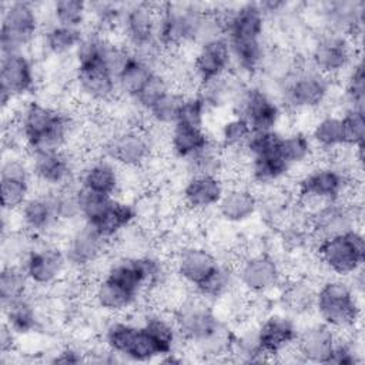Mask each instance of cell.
<instances>
[{
  "label": "cell",
  "instance_id": "cell-50",
  "mask_svg": "<svg viewBox=\"0 0 365 365\" xmlns=\"http://www.w3.org/2000/svg\"><path fill=\"white\" fill-rule=\"evenodd\" d=\"M173 87V80L168 77V74L155 70L141 87V90L135 94V97L130 101L134 103L135 107L145 114L147 110Z\"/></svg>",
  "mask_w": 365,
  "mask_h": 365
},
{
  "label": "cell",
  "instance_id": "cell-24",
  "mask_svg": "<svg viewBox=\"0 0 365 365\" xmlns=\"http://www.w3.org/2000/svg\"><path fill=\"white\" fill-rule=\"evenodd\" d=\"M359 208L355 202L339 201L329 204L311 217V234L317 240L339 235L358 228Z\"/></svg>",
  "mask_w": 365,
  "mask_h": 365
},
{
  "label": "cell",
  "instance_id": "cell-4",
  "mask_svg": "<svg viewBox=\"0 0 365 365\" xmlns=\"http://www.w3.org/2000/svg\"><path fill=\"white\" fill-rule=\"evenodd\" d=\"M352 174L335 161L311 167L297 181L295 205L309 218L324 207L345 200L352 191Z\"/></svg>",
  "mask_w": 365,
  "mask_h": 365
},
{
  "label": "cell",
  "instance_id": "cell-54",
  "mask_svg": "<svg viewBox=\"0 0 365 365\" xmlns=\"http://www.w3.org/2000/svg\"><path fill=\"white\" fill-rule=\"evenodd\" d=\"M17 338L19 335L4 322L1 324V329H0V351L1 355H11V352H14L16 344H17Z\"/></svg>",
  "mask_w": 365,
  "mask_h": 365
},
{
  "label": "cell",
  "instance_id": "cell-20",
  "mask_svg": "<svg viewBox=\"0 0 365 365\" xmlns=\"http://www.w3.org/2000/svg\"><path fill=\"white\" fill-rule=\"evenodd\" d=\"M257 334L264 352L274 358L295 346L299 328L294 315L281 309L262 315L257 324Z\"/></svg>",
  "mask_w": 365,
  "mask_h": 365
},
{
  "label": "cell",
  "instance_id": "cell-32",
  "mask_svg": "<svg viewBox=\"0 0 365 365\" xmlns=\"http://www.w3.org/2000/svg\"><path fill=\"white\" fill-rule=\"evenodd\" d=\"M211 141L212 138L205 131V127L175 124L168 131L167 145L173 157L184 163L205 148Z\"/></svg>",
  "mask_w": 365,
  "mask_h": 365
},
{
  "label": "cell",
  "instance_id": "cell-45",
  "mask_svg": "<svg viewBox=\"0 0 365 365\" xmlns=\"http://www.w3.org/2000/svg\"><path fill=\"white\" fill-rule=\"evenodd\" d=\"M225 150L214 140L195 155L184 161L188 175L195 174H215L221 175L225 167Z\"/></svg>",
  "mask_w": 365,
  "mask_h": 365
},
{
  "label": "cell",
  "instance_id": "cell-27",
  "mask_svg": "<svg viewBox=\"0 0 365 365\" xmlns=\"http://www.w3.org/2000/svg\"><path fill=\"white\" fill-rule=\"evenodd\" d=\"M215 210L225 224H244L258 214V195L250 185H230Z\"/></svg>",
  "mask_w": 365,
  "mask_h": 365
},
{
  "label": "cell",
  "instance_id": "cell-41",
  "mask_svg": "<svg viewBox=\"0 0 365 365\" xmlns=\"http://www.w3.org/2000/svg\"><path fill=\"white\" fill-rule=\"evenodd\" d=\"M238 285L235 268H232L228 262H221L220 267L204 281L197 289L192 292L201 297L202 299L215 304L221 299H225L232 289Z\"/></svg>",
  "mask_w": 365,
  "mask_h": 365
},
{
  "label": "cell",
  "instance_id": "cell-40",
  "mask_svg": "<svg viewBox=\"0 0 365 365\" xmlns=\"http://www.w3.org/2000/svg\"><path fill=\"white\" fill-rule=\"evenodd\" d=\"M315 153L317 150L308 133L295 130L281 135L278 154L291 168L308 164Z\"/></svg>",
  "mask_w": 365,
  "mask_h": 365
},
{
  "label": "cell",
  "instance_id": "cell-17",
  "mask_svg": "<svg viewBox=\"0 0 365 365\" xmlns=\"http://www.w3.org/2000/svg\"><path fill=\"white\" fill-rule=\"evenodd\" d=\"M221 262L217 252L208 247L187 244L175 252L173 258V272L182 285L194 291L208 279Z\"/></svg>",
  "mask_w": 365,
  "mask_h": 365
},
{
  "label": "cell",
  "instance_id": "cell-1",
  "mask_svg": "<svg viewBox=\"0 0 365 365\" xmlns=\"http://www.w3.org/2000/svg\"><path fill=\"white\" fill-rule=\"evenodd\" d=\"M222 36L228 43L232 71L241 77L259 73L267 53L264 36L267 16L258 3H242L221 11Z\"/></svg>",
  "mask_w": 365,
  "mask_h": 365
},
{
  "label": "cell",
  "instance_id": "cell-34",
  "mask_svg": "<svg viewBox=\"0 0 365 365\" xmlns=\"http://www.w3.org/2000/svg\"><path fill=\"white\" fill-rule=\"evenodd\" d=\"M245 160L250 181L254 185H258L261 190L278 185L292 171V168L281 158L278 153Z\"/></svg>",
  "mask_w": 365,
  "mask_h": 365
},
{
  "label": "cell",
  "instance_id": "cell-10",
  "mask_svg": "<svg viewBox=\"0 0 365 365\" xmlns=\"http://www.w3.org/2000/svg\"><path fill=\"white\" fill-rule=\"evenodd\" d=\"M154 153V141L140 125H123L111 131L103 141V155L120 168H141Z\"/></svg>",
  "mask_w": 365,
  "mask_h": 365
},
{
  "label": "cell",
  "instance_id": "cell-33",
  "mask_svg": "<svg viewBox=\"0 0 365 365\" xmlns=\"http://www.w3.org/2000/svg\"><path fill=\"white\" fill-rule=\"evenodd\" d=\"M137 217L138 214L135 204L115 197L108 210L91 227L103 238L111 242L117 240L125 230L131 228L137 221Z\"/></svg>",
  "mask_w": 365,
  "mask_h": 365
},
{
  "label": "cell",
  "instance_id": "cell-21",
  "mask_svg": "<svg viewBox=\"0 0 365 365\" xmlns=\"http://www.w3.org/2000/svg\"><path fill=\"white\" fill-rule=\"evenodd\" d=\"M110 245L91 225L81 221L74 228L63 247L68 267L76 271H87L100 262Z\"/></svg>",
  "mask_w": 365,
  "mask_h": 365
},
{
  "label": "cell",
  "instance_id": "cell-37",
  "mask_svg": "<svg viewBox=\"0 0 365 365\" xmlns=\"http://www.w3.org/2000/svg\"><path fill=\"white\" fill-rule=\"evenodd\" d=\"M3 318V322L9 325L19 336L34 334L41 325L37 305L29 295L4 307Z\"/></svg>",
  "mask_w": 365,
  "mask_h": 365
},
{
  "label": "cell",
  "instance_id": "cell-8",
  "mask_svg": "<svg viewBox=\"0 0 365 365\" xmlns=\"http://www.w3.org/2000/svg\"><path fill=\"white\" fill-rule=\"evenodd\" d=\"M0 50L1 56L26 53L40 31V10L31 1L1 3Z\"/></svg>",
  "mask_w": 365,
  "mask_h": 365
},
{
  "label": "cell",
  "instance_id": "cell-13",
  "mask_svg": "<svg viewBox=\"0 0 365 365\" xmlns=\"http://www.w3.org/2000/svg\"><path fill=\"white\" fill-rule=\"evenodd\" d=\"M21 267L30 284L41 288L60 282L70 268L63 247L41 238H36Z\"/></svg>",
  "mask_w": 365,
  "mask_h": 365
},
{
  "label": "cell",
  "instance_id": "cell-48",
  "mask_svg": "<svg viewBox=\"0 0 365 365\" xmlns=\"http://www.w3.org/2000/svg\"><path fill=\"white\" fill-rule=\"evenodd\" d=\"M51 21L83 29L88 19V3L81 0H57L50 6Z\"/></svg>",
  "mask_w": 365,
  "mask_h": 365
},
{
  "label": "cell",
  "instance_id": "cell-35",
  "mask_svg": "<svg viewBox=\"0 0 365 365\" xmlns=\"http://www.w3.org/2000/svg\"><path fill=\"white\" fill-rule=\"evenodd\" d=\"M315 287L308 278L297 277L282 279L278 287V299L282 311L291 315H302L312 311Z\"/></svg>",
  "mask_w": 365,
  "mask_h": 365
},
{
  "label": "cell",
  "instance_id": "cell-28",
  "mask_svg": "<svg viewBox=\"0 0 365 365\" xmlns=\"http://www.w3.org/2000/svg\"><path fill=\"white\" fill-rule=\"evenodd\" d=\"M121 168L110 158L100 155L90 160L78 173V187L93 192L117 197L121 187Z\"/></svg>",
  "mask_w": 365,
  "mask_h": 365
},
{
  "label": "cell",
  "instance_id": "cell-11",
  "mask_svg": "<svg viewBox=\"0 0 365 365\" xmlns=\"http://www.w3.org/2000/svg\"><path fill=\"white\" fill-rule=\"evenodd\" d=\"M355 60V41L336 31L322 30L309 50V66L331 80L346 73Z\"/></svg>",
  "mask_w": 365,
  "mask_h": 365
},
{
  "label": "cell",
  "instance_id": "cell-5",
  "mask_svg": "<svg viewBox=\"0 0 365 365\" xmlns=\"http://www.w3.org/2000/svg\"><path fill=\"white\" fill-rule=\"evenodd\" d=\"M361 295L346 278L331 277L315 287L312 311L338 334L355 331L362 318Z\"/></svg>",
  "mask_w": 365,
  "mask_h": 365
},
{
  "label": "cell",
  "instance_id": "cell-31",
  "mask_svg": "<svg viewBox=\"0 0 365 365\" xmlns=\"http://www.w3.org/2000/svg\"><path fill=\"white\" fill-rule=\"evenodd\" d=\"M247 81L240 74L230 71L214 80L198 86V94L202 97L208 108L232 107L240 97Z\"/></svg>",
  "mask_w": 365,
  "mask_h": 365
},
{
  "label": "cell",
  "instance_id": "cell-6",
  "mask_svg": "<svg viewBox=\"0 0 365 365\" xmlns=\"http://www.w3.org/2000/svg\"><path fill=\"white\" fill-rule=\"evenodd\" d=\"M208 9L194 3H165L157 6V41L164 51H175L197 44Z\"/></svg>",
  "mask_w": 365,
  "mask_h": 365
},
{
  "label": "cell",
  "instance_id": "cell-29",
  "mask_svg": "<svg viewBox=\"0 0 365 365\" xmlns=\"http://www.w3.org/2000/svg\"><path fill=\"white\" fill-rule=\"evenodd\" d=\"M141 295L130 291L124 285L101 277L91 288V298L94 305L108 315H121L131 309Z\"/></svg>",
  "mask_w": 365,
  "mask_h": 365
},
{
  "label": "cell",
  "instance_id": "cell-25",
  "mask_svg": "<svg viewBox=\"0 0 365 365\" xmlns=\"http://www.w3.org/2000/svg\"><path fill=\"white\" fill-rule=\"evenodd\" d=\"M336 339L338 332L317 319L299 329L295 348L304 362L329 364Z\"/></svg>",
  "mask_w": 365,
  "mask_h": 365
},
{
  "label": "cell",
  "instance_id": "cell-39",
  "mask_svg": "<svg viewBox=\"0 0 365 365\" xmlns=\"http://www.w3.org/2000/svg\"><path fill=\"white\" fill-rule=\"evenodd\" d=\"M84 33V29L70 27L51 21L41 33V46L50 56L61 57L74 54Z\"/></svg>",
  "mask_w": 365,
  "mask_h": 365
},
{
  "label": "cell",
  "instance_id": "cell-7",
  "mask_svg": "<svg viewBox=\"0 0 365 365\" xmlns=\"http://www.w3.org/2000/svg\"><path fill=\"white\" fill-rule=\"evenodd\" d=\"M315 254L322 268L332 277L349 278L362 269L365 240L359 228L315 241Z\"/></svg>",
  "mask_w": 365,
  "mask_h": 365
},
{
  "label": "cell",
  "instance_id": "cell-12",
  "mask_svg": "<svg viewBox=\"0 0 365 365\" xmlns=\"http://www.w3.org/2000/svg\"><path fill=\"white\" fill-rule=\"evenodd\" d=\"M231 110L245 118L252 131L278 130L284 114L281 103L268 90L251 83L245 84Z\"/></svg>",
  "mask_w": 365,
  "mask_h": 365
},
{
  "label": "cell",
  "instance_id": "cell-16",
  "mask_svg": "<svg viewBox=\"0 0 365 365\" xmlns=\"http://www.w3.org/2000/svg\"><path fill=\"white\" fill-rule=\"evenodd\" d=\"M36 87V70L33 58L27 53L1 56L0 61V91L1 108L11 107L14 100L31 94Z\"/></svg>",
  "mask_w": 365,
  "mask_h": 365
},
{
  "label": "cell",
  "instance_id": "cell-18",
  "mask_svg": "<svg viewBox=\"0 0 365 365\" xmlns=\"http://www.w3.org/2000/svg\"><path fill=\"white\" fill-rule=\"evenodd\" d=\"M16 214L19 215L21 228L36 238L48 235L63 224L58 211L57 190L33 192Z\"/></svg>",
  "mask_w": 365,
  "mask_h": 365
},
{
  "label": "cell",
  "instance_id": "cell-51",
  "mask_svg": "<svg viewBox=\"0 0 365 365\" xmlns=\"http://www.w3.org/2000/svg\"><path fill=\"white\" fill-rule=\"evenodd\" d=\"M208 106L198 93H190L184 96L177 124L192 125V127H205V118L208 113ZM175 125V124H174Z\"/></svg>",
  "mask_w": 365,
  "mask_h": 365
},
{
  "label": "cell",
  "instance_id": "cell-3",
  "mask_svg": "<svg viewBox=\"0 0 365 365\" xmlns=\"http://www.w3.org/2000/svg\"><path fill=\"white\" fill-rule=\"evenodd\" d=\"M13 123L27 154L66 150L74 125L68 113L38 100L23 103Z\"/></svg>",
  "mask_w": 365,
  "mask_h": 365
},
{
  "label": "cell",
  "instance_id": "cell-26",
  "mask_svg": "<svg viewBox=\"0 0 365 365\" xmlns=\"http://www.w3.org/2000/svg\"><path fill=\"white\" fill-rule=\"evenodd\" d=\"M225 188L227 185L221 175H215V174L188 175L181 190V198L184 205L190 211L204 212L218 205Z\"/></svg>",
  "mask_w": 365,
  "mask_h": 365
},
{
  "label": "cell",
  "instance_id": "cell-49",
  "mask_svg": "<svg viewBox=\"0 0 365 365\" xmlns=\"http://www.w3.org/2000/svg\"><path fill=\"white\" fill-rule=\"evenodd\" d=\"M76 195H77L80 221L88 225L96 224L97 220L108 210L113 200L115 198V197L93 192L81 187L76 188Z\"/></svg>",
  "mask_w": 365,
  "mask_h": 365
},
{
  "label": "cell",
  "instance_id": "cell-46",
  "mask_svg": "<svg viewBox=\"0 0 365 365\" xmlns=\"http://www.w3.org/2000/svg\"><path fill=\"white\" fill-rule=\"evenodd\" d=\"M344 111L358 110L364 111L365 103V76L361 58H356L346 71V81L342 91Z\"/></svg>",
  "mask_w": 365,
  "mask_h": 365
},
{
  "label": "cell",
  "instance_id": "cell-9",
  "mask_svg": "<svg viewBox=\"0 0 365 365\" xmlns=\"http://www.w3.org/2000/svg\"><path fill=\"white\" fill-rule=\"evenodd\" d=\"M332 80L302 63L281 86L279 98L282 108L291 111L317 110L328 101Z\"/></svg>",
  "mask_w": 365,
  "mask_h": 365
},
{
  "label": "cell",
  "instance_id": "cell-19",
  "mask_svg": "<svg viewBox=\"0 0 365 365\" xmlns=\"http://www.w3.org/2000/svg\"><path fill=\"white\" fill-rule=\"evenodd\" d=\"M33 180L44 190L68 188L76 177V163L67 150L29 154Z\"/></svg>",
  "mask_w": 365,
  "mask_h": 365
},
{
  "label": "cell",
  "instance_id": "cell-38",
  "mask_svg": "<svg viewBox=\"0 0 365 365\" xmlns=\"http://www.w3.org/2000/svg\"><path fill=\"white\" fill-rule=\"evenodd\" d=\"M155 70L160 68H157L148 60L133 51L131 57L115 77L118 94H123L128 100H133Z\"/></svg>",
  "mask_w": 365,
  "mask_h": 365
},
{
  "label": "cell",
  "instance_id": "cell-22",
  "mask_svg": "<svg viewBox=\"0 0 365 365\" xmlns=\"http://www.w3.org/2000/svg\"><path fill=\"white\" fill-rule=\"evenodd\" d=\"M191 71L197 86L232 71V58L224 36L197 46L191 61Z\"/></svg>",
  "mask_w": 365,
  "mask_h": 365
},
{
  "label": "cell",
  "instance_id": "cell-23",
  "mask_svg": "<svg viewBox=\"0 0 365 365\" xmlns=\"http://www.w3.org/2000/svg\"><path fill=\"white\" fill-rule=\"evenodd\" d=\"M74 84L91 103H110L118 94L115 77L103 61L74 66Z\"/></svg>",
  "mask_w": 365,
  "mask_h": 365
},
{
  "label": "cell",
  "instance_id": "cell-30",
  "mask_svg": "<svg viewBox=\"0 0 365 365\" xmlns=\"http://www.w3.org/2000/svg\"><path fill=\"white\" fill-rule=\"evenodd\" d=\"M140 325L154 342L160 359L177 352L178 344L182 342L173 315H167L161 311H150L143 317Z\"/></svg>",
  "mask_w": 365,
  "mask_h": 365
},
{
  "label": "cell",
  "instance_id": "cell-14",
  "mask_svg": "<svg viewBox=\"0 0 365 365\" xmlns=\"http://www.w3.org/2000/svg\"><path fill=\"white\" fill-rule=\"evenodd\" d=\"M238 287L255 297H267L277 291L284 275L278 259L265 251L244 257L235 268Z\"/></svg>",
  "mask_w": 365,
  "mask_h": 365
},
{
  "label": "cell",
  "instance_id": "cell-42",
  "mask_svg": "<svg viewBox=\"0 0 365 365\" xmlns=\"http://www.w3.org/2000/svg\"><path fill=\"white\" fill-rule=\"evenodd\" d=\"M30 281L20 264H3L0 272L1 308L29 295Z\"/></svg>",
  "mask_w": 365,
  "mask_h": 365
},
{
  "label": "cell",
  "instance_id": "cell-36",
  "mask_svg": "<svg viewBox=\"0 0 365 365\" xmlns=\"http://www.w3.org/2000/svg\"><path fill=\"white\" fill-rule=\"evenodd\" d=\"M315 150H319L325 154H336L345 148L344 130L341 115L325 114L321 115L312 125L308 133Z\"/></svg>",
  "mask_w": 365,
  "mask_h": 365
},
{
  "label": "cell",
  "instance_id": "cell-2",
  "mask_svg": "<svg viewBox=\"0 0 365 365\" xmlns=\"http://www.w3.org/2000/svg\"><path fill=\"white\" fill-rule=\"evenodd\" d=\"M171 315L181 339L194 354L204 358L231 354L232 329L218 317L211 302L192 292L178 301Z\"/></svg>",
  "mask_w": 365,
  "mask_h": 365
},
{
  "label": "cell",
  "instance_id": "cell-47",
  "mask_svg": "<svg viewBox=\"0 0 365 365\" xmlns=\"http://www.w3.org/2000/svg\"><path fill=\"white\" fill-rule=\"evenodd\" d=\"M252 130L245 118L238 114H231L227 117L218 128V144L225 150H240L244 147L250 138Z\"/></svg>",
  "mask_w": 365,
  "mask_h": 365
},
{
  "label": "cell",
  "instance_id": "cell-53",
  "mask_svg": "<svg viewBox=\"0 0 365 365\" xmlns=\"http://www.w3.org/2000/svg\"><path fill=\"white\" fill-rule=\"evenodd\" d=\"M361 359V349L354 335L348 332L338 334V339L335 348L332 351L329 364L335 365H355L359 364Z\"/></svg>",
  "mask_w": 365,
  "mask_h": 365
},
{
  "label": "cell",
  "instance_id": "cell-15",
  "mask_svg": "<svg viewBox=\"0 0 365 365\" xmlns=\"http://www.w3.org/2000/svg\"><path fill=\"white\" fill-rule=\"evenodd\" d=\"M33 194V174L29 158L19 153L4 154L0 167L1 208L6 212H17Z\"/></svg>",
  "mask_w": 365,
  "mask_h": 365
},
{
  "label": "cell",
  "instance_id": "cell-44",
  "mask_svg": "<svg viewBox=\"0 0 365 365\" xmlns=\"http://www.w3.org/2000/svg\"><path fill=\"white\" fill-rule=\"evenodd\" d=\"M230 355L237 356L242 362H262L269 359V356L261 348L257 334V324L238 331L232 329Z\"/></svg>",
  "mask_w": 365,
  "mask_h": 365
},
{
  "label": "cell",
  "instance_id": "cell-55",
  "mask_svg": "<svg viewBox=\"0 0 365 365\" xmlns=\"http://www.w3.org/2000/svg\"><path fill=\"white\" fill-rule=\"evenodd\" d=\"M86 355L81 349L74 348V346H64L63 349H60L56 355V358L53 359V362L57 364H78L86 361Z\"/></svg>",
  "mask_w": 365,
  "mask_h": 365
},
{
  "label": "cell",
  "instance_id": "cell-43",
  "mask_svg": "<svg viewBox=\"0 0 365 365\" xmlns=\"http://www.w3.org/2000/svg\"><path fill=\"white\" fill-rule=\"evenodd\" d=\"M184 96L185 93L173 87L147 110L145 114L148 121L157 127L171 128L174 124H177Z\"/></svg>",
  "mask_w": 365,
  "mask_h": 365
},
{
  "label": "cell",
  "instance_id": "cell-52",
  "mask_svg": "<svg viewBox=\"0 0 365 365\" xmlns=\"http://www.w3.org/2000/svg\"><path fill=\"white\" fill-rule=\"evenodd\" d=\"M345 148H356L364 145L365 138V115L364 111L345 110L341 114Z\"/></svg>",
  "mask_w": 365,
  "mask_h": 365
}]
</instances>
